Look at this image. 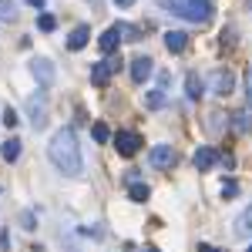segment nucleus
I'll use <instances>...</instances> for the list:
<instances>
[{"label":"nucleus","mask_w":252,"mask_h":252,"mask_svg":"<svg viewBox=\"0 0 252 252\" xmlns=\"http://www.w3.org/2000/svg\"><path fill=\"white\" fill-rule=\"evenodd\" d=\"M235 195H239V182H232V178H229V182H222V198L229 202V198H235Z\"/></svg>","instance_id":"5701e85b"},{"label":"nucleus","mask_w":252,"mask_h":252,"mask_svg":"<svg viewBox=\"0 0 252 252\" xmlns=\"http://www.w3.org/2000/svg\"><path fill=\"white\" fill-rule=\"evenodd\" d=\"M185 94L192 97V101H198V97L205 94V81L198 78L195 71H192V74H189V78H185Z\"/></svg>","instance_id":"ddd939ff"},{"label":"nucleus","mask_w":252,"mask_h":252,"mask_svg":"<svg viewBox=\"0 0 252 252\" xmlns=\"http://www.w3.org/2000/svg\"><path fill=\"white\" fill-rule=\"evenodd\" d=\"M235 235H239V239H249L252 235V205L235 219Z\"/></svg>","instance_id":"2eb2a0df"},{"label":"nucleus","mask_w":252,"mask_h":252,"mask_svg":"<svg viewBox=\"0 0 252 252\" xmlns=\"http://www.w3.org/2000/svg\"><path fill=\"white\" fill-rule=\"evenodd\" d=\"M91 138H94L97 145L111 141V131H108V125H104V121H94V125H91Z\"/></svg>","instance_id":"aec40b11"},{"label":"nucleus","mask_w":252,"mask_h":252,"mask_svg":"<svg viewBox=\"0 0 252 252\" xmlns=\"http://www.w3.org/2000/svg\"><path fill=\"white\" fill-rule=\"evenodd\" d=\"M249 81H252V74H249Z\"/></svg>","instance_id":"473e14b6"},{"label":"nucleus","mask_w":252,"mask_h":252,"mask_svg":"<svg viewBox=\"0 0 252 252\" xmlns=\"http://www.w3.org/2000/svg\"><path fill=\"white\" fill-rule=\"evenodd\" d=\"M198 252H222V249H215V246H198Z\"/></svg>","instance_id":"c85d7f7f"},{"label":"nucleus","mask_w":252,"mask_h":252,"mask_svg":"<svg viewBox=\"0 0 252 252\" xmlns=\"http://www.w3.org/2000/svg\"><path fill=\"white\" fill-rule=\"evenodd\" d=\"M165 101H168L165 91H148V94H145V108H148V111H158V108H165Z\"/></svg>","instance_id":"6ab92c4d"},{"label":"nucleus","mask_w":252,"mask_h":252,"mask_svg":"<svg viewBox=\"0 0 252 252\" xmlns=\"http://www.w3.org/2000/svg\"><path fill=\"white\" fill-rule=\"evenodd\" d=\"M115 148H118V155L131 158L138 148H141V135H138V131H118L115 135Z\"/></svg>","instance_id":"39448f33"},{"label":"nucleus","mask_w":252,"mask_h":252,"mask_svg":"<svg viewBox=\"0 0 252 252\" xmlns=\"http://www.w3.org/2000/svg\"><path fill=\"white\" fill-rule=\"evenodd\" d=\"M249 10H252V0H249Z\"/></svg>","instance_id":"7c9ffc66"},{"label":"nucleus","mask_w":252,"mask_h":252,"mask_svg":"<svg viewBox=\"0 0 252 252\" xmlns=\"http://www.w3.org/2000/svg\"><path fill=\"white\" fill-rule=\"evenodd\" d=\"M118 7H135V0H115Z\"/></svg>","instance_id":"cd10ccee"},{"label":"nucleus","mask_w":252,"mask_h":252,"mask_svg":"<svg viewBox=\"0 0 252 252\" xmlns=\"http://www.w3.org/2000/svg\"><path fill=\"white\" fill-rule=\"evenodd\" d=\"M246 252H252V246H249V249H246Z\"/></svg>","instance_id":"2f4dec72"},{"label":"nucleus","mask_w":252,"mask_h":252,"mask_svg":"<svg viewBox=\"0 0 252 252\" xmlns=\"http://www.w3.org/2000/svg\"><path fill=\"white\" fill-rule=\"evenodd\" d=\"M152 64H155L152 58H135L131 61V81H135V84H145V81L152 78V71H155Z\"/></svg>","instance_id":"1a4fd4ad"},{"label":"nucleus","mask_w":252,"mask_h":252,"mask_svg":"<svg viewBox=\"0 0 252 252\" xmlns=\"http://www.w3.org/2000/svg\"><path fill=\"white\" fill-rule=\"evenodd\" d=\"M148 195H152V189L138 178V182H128V198L131 202H148Z\"/></svg>","instance_id":"dca6fc26"},{"label":"nucleus","mask_w":252,"mask_h":252,"mask_svg":"<svg viewBox=\"0 0 252 252\" xmlns=\"http://www.w3.org/2000/svg\"><path fill=\"white\" fill-rule=\"evenodd\" d=\"M232 128H235V131H249V128H252V111H249V108L232 115Z\"/></svg>","instance_id":"a211bd4d"},{"label":"nucleus","mask_w":252,"mask_h":252,"mask_svg":"<svg viewBox=\"0 0 252 252\" xmlns=\"http://www.w3.org/2000/svg\"><path fill=\"white\" fill-rule=\"evenodd\" d=\"M27 3H31V7H37V10H44V7H47V0H27Z\"/></svg>","instance_id":"a878e982"},{"label":"nucleus","mask_w":252,"mask_h":252,"mask_svg":"<svg viewBox=\"0 0 252 252\" xmlns=\"http://www.w3.org/2000/svg\"><path fill=\"white\" fill-rule=\"evenodd\" d=\"M31 74H34V78H37L44 88H47V84H54V78H58L54 64H51L47 58H37V61H34V64H31Z\"/></svg>","instance_id":"6e6552de"},{"label":"nucleus","mask_w":252,"mask_h":252,"mask_svg":"<svg viewBox=\"0 0 252 252\" xmlns=\"http://www.w3.org/2000/svg\"><path fill=\"white\" fill-rule=\"evenodd\" d=\"M88 40H91V31L81 24V27H74V31H71V37H67V47H71V51H81Z\"/></svg>","instance_id":"4468645a"},{"label":"nucleus","mask_w":252,"mask_h":252,"mask_svg":"<svg viewBox=\"0 0 252 252\" xmlns=\"http://www.w3.org/2000/svg\"><path fill=\"white\" fill-rule=\"evenodd\" d=\"M209 84H212V91H215L219 97H229V94L235 91V78L229 74V71H212Z\"/></svg>","instance_id":"0eeeda50"},{"label":"nucleus","mask_w":252,"mask_h":252,"mask_svg":"<svg viewBox=\"0 0 252 252\" xmlns=\"http://www.w3.org/2000/svg\"><path fill=\"white\" fill-rule=\"evenodd\" d=\"M172 7V14L192 20V24H209L212 20V3L209 0H165Z\"/></svg>","instance_id":"f03ea898"},{"label":"nucleus","mask_w":252,"mask_h":252,"mask_svg":"<svg viewBox=\"0 0 252 252\" xmlns=\"http://www.w3.org/2000/svg\"><path fill=\"white\" fill-rule=\"evenodd\" d=\"M0 20H17V10H14V0H0Z\"/></svg>","instance_id":"412c9836"},{"label":"nucleus","mask_w":252,"mask_h":252,"mask_svg":"<svg viewBox=\"0 0 252 252\" xmlns=\"http://www.w3.org/2000/svg\"><path fill=\"white\" fill-rule=\"evenodd\" d=\"M0 155H3V161H17L20 158V138H7L0 145Z\"/></svg>","instance_id":"f3484780"},{"label":"nucleus","mask_w":252,"mask_h":252,"mask_svg":"<svg viewBox=\"0 0 252 252\" xmlns=\"http://www.w3.org/2000/svg\"><path fill=\"white\" fill-rule=\"evenodd\" d=\"M148 161H152V168H172L175 165V148L172 145H155V148L148 152Z\"/></svg>","instance_id":"423d86ee"},{"label":"nucleus","mask_w":252,"mask_h":252,"mask_svg":"<svg viewBox=\"0 0 252 252\" xmlns=\"http://www.w3.org/2000/svg\"><path fill=\"white\" fill-rule=\"evenodd\" d=\"M7 242H10V239H7V232H0V252L7 249Z\"/></svg>","instance_id":"bb28decb"},{"label":"nucleus","mask_w":252,"mask_h":252,"mask_svg":"<svg viewBox=\"0 0 252 252\" xmlns=\"http://www.w3.org/2000/svg\"><path fill=\"white\" fill-rule=\"evenodd\" d=\"M37 27L44 31V34H51V31H58V20L51 17V14H40V17H37Z\"/></svg>","instance_id":"4be33fe9"},{"label":"nucleus","mask_w":252,"mask_h":252,"mask_svg":"<svg viewBox=\"0 0 252 252\" xmlns=\"http://www.w3.org/2000/svg\"><path fill=\"white\" fill-rule=\"evenodd\" d=\"M118 67H121V58H104V61H97L94 67H91V84H94V88H104Z\"/></svg>","instance_id":"20e7f679"},{"label":"nucleus","mask_w":252,"mask_h":252,"mask_svg":"<svg viewBox=\"0 0 252 252\" xmlns=\"http://www.w3.org/2000/svg\"><path fill=\"white\" fill-rule=\"evenodd\" d=\"M141 252H158V249H155V246H145V249H141Z\"/></svg>","instance_id":"c756f323"},{"label":"nucleus","mask_w":252,"mask_h":252,"mask_svg":"<svg viewBox=\"0 0 252 252\" xmlns=\"http://www.w3.org/2000/svg\"><path fill=\"white\" fill-rule=\"evenodd\" d=\"M20 222H24V229H27V232H34V229H37V215H34V212H24V215H20Z\"/></svg>","instance_id":"393cba45"},{"label":"nucleus","mask_w":252,"mask_h":252,"mask_svg":"<svg viewBox=\"0 0 252 252\" xmlns=\"http://www.w3.org/2000/svg\"><path fill=\"white\" fill-rule=\"evenodd\" d=\"M118 40H121V27H118V24H115V27H108V31H104V34L97 37V47H101L104 54H115Z\"/></svg>","instance_id":"9d476101"},{"label":"nucleus","mask_w":252,"mask_h":252,"mask_svg":"<svg viewBox=\"0 0 252 252\" xmlns=\"http://www.w3.org/2000/svg\"><path fill=\"white\" fill-rule=\"evenodd\" d=\"M0 121H3V125H7V128H17V111H14V108H3V118H0Z\"/></svg>","instance_id":"b1692460"},{"label":"nucleus","mask_w":252,"mask_h":252,"mask_svg":"<svg viewBox=\"0 0 252 252\" xmlns=\"http://www.w3.org/2000/svg\"><path fill=\"white\" fill-rule=\"evenodd\" d=\"M27 118L34 125V131H44L47 128V94H31L27 97Z\"/></svg>","instance_id":"7ed1b4c3"},{"label":"nucleus","mask_w":252,"mask_h":252,"mask_svg":"<svg viewBox=\"0 0 252 252\" xmlns=\"http://www.w3.org/2000/svg\"><path fill=\"white\" fill-rule=\"evenodd\" d=\"M192 161H195V168H198V172H209L215 161H219V152H215V148H198Z\"/></svg>","instance_id":"9b49d317"},{"label":"nucleus","mask_w":252,"mask_h":252,"mask_svg":"<svg viewBox=\"0 0 252 252\" xmlns=\"http://www.w3.org/2000/svg\"><path fill=\"white\" fill-rule=\"evenodd\" d=\"M47 158H51V165H54L61 175L78 178V175L84 172L81 145H78V138H74V131H71V128H61V131H54L51 145H47Z\"/></svg>","instance_id":"f257e3e1"},{"label":"nucleus","mask_w":252,"mask_h":252,"mask_svg":"<svg viewBox=\"0 0 252 252\" xmlns=\"http://www.w3.org/2000/svg\"><path fill=\"white\" fill-rule=\"evenodd\" d=\"M165 47H168L172 54H182V51L189 47V34H185V31H168V34H165Z\"/></svg>","instance_id":"f8f14e48"}]
</instances>
